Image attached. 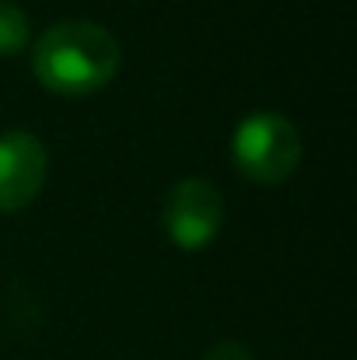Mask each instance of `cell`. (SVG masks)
Returning <instances> with one entry per match:
<instances>
[{"label":"cell","mask_w":357,"mask_h":360,"mask_svg":"<svg viewBox=\"0 0 357 360\" xmlns=\"http://www.w3.org/2000/svg\"><path fill=\"white\" fill-rule=\"evenodd\" d=\"M232 158L245 179L259 186H277L291 179L301 161V133L280 112H252L238 122Z\"/></svg>","instance_id":"cell-2"},{"label":"cell","mask_w":357,"mask_h":360,"mask_svg":"<svg viewBox=\"0 0 357 360\" xmlns=\"http://www.w3.org/2000/svg\"><path fill=\"white\" fill-rule=\"evenodd\" d=\"M203 360H252V354L242 343H235V340H221V343H214L203 354Z\"/></svg>","instance_id":"cell-6"},{"label":"cell","mask_w":357,"mask_h":360,"mask_svg":"<svg viewBox=\"0 0 357 360\" xmlns=\"http://www.w3.org/2000/svg\"><path fill=\"white\" fill-rule=\"evenodd\" d=\"M28 42V18L14 0H0V56L21 53Z\"/></svg>","instance_id":"cell-5"},{"label":"cell","mask_w":357,"mask_h":360,"mask_svg":"<svg viewBox=\"0 0 357 360\" xmlns=\"http://www.w3.org/2000/svg\"><path fill=\"white\" fill-rule=\"evenodd\" d=\"M161 224H165V235L179 248H186V252L207 248L225 224L221 193L207 179H182L165 200Z\"/></svg>","instance_id":"cell-3"},{"label":"cell","mask_w":357,"mask_h":360,"mask_svg":"<svg viewBox=\"0 0 357 360\" xmlns=\"http://www.w3.org/2000/svg\"><path fill=\"white\" fill-rule=\"evenodd\" d=\"M32 70L53 95H92L119 70V42L109 28L92 21H60L39 35Z\"/></svg>","instance_id":"cell-1"},{"label":"cell","mask_w":357,"mask_h":360,"mask_svg":"<svg viewBox=\"0 0 357 360\" xmlns=\"http://www.w3.org/2000/svg\"><path fill=\"white\" fill-rule=\"evenodd\" d=\"M46 147L35 133H4L0 136V214L28 207L46 182Z\"/></svg>","instance_id":"cell-4"}]
</instances>
